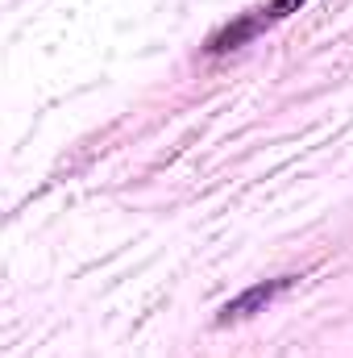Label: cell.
Wrapping results in <instances>:
<instances>
[{"mask_svg":"<svg viewBox=\"0 0 353 358\" xmlns=\"http://www.w3.org/2000/svg\"><path fill=\"white\" fill-rule=\"evenodd\" d=\"M303 4H308V0H274V4L266 8V17H270V21H283V17H291V13H299Z\"/></svg>","mask_w":353,"mask_h":358,"instance_id":"3","label":"cell"},{"mask_svg":"<svg viewBox=\"0 0 353 358\" xmlns=\"http://www.w3.org/2000/svg\"><path fill=\"white\" fill-rule=\"evenodd\" d=\"M266 25V8H258V13H246L237 25H225L220 34H212V42H208V50L212 55H229V50H237V46H246L258 29Z\"/></svg>","mask_w":353,"mask_h":358,"instance_id":"2","label":"cell"},{"mask_svg":"<svg viewBox=\"0 0 353 358\" xmlns=\"http://www.w3.org/2000/svg\"><path fill=\"white\" fill-rule=\"evenodd\" d=\"M295 283V275H278V279H266V283H254L246 287L241 296H233L220 313H216V325H233V321H250L254 313H266V304H274L287 287Z\"/></svg>","mask_w":353,"mask_h":358,"instance_id":"1","label":"cell"}]
</instances>
